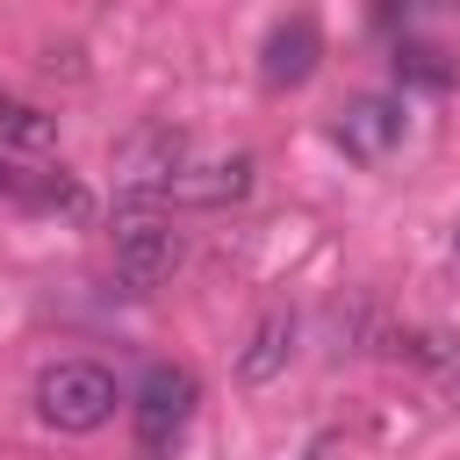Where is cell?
<instances>
[{
	"mask_svg": "<svg viewBox=\"0 0 460 460\" xmlns=\"http://www.w3.org/2000/svg\"><path fill=\"white\" fill-rule=\"evenodd\" d=\"M115 402H122V388L101 359H50L36 374V417L50 431H101L115 417Z\"/></svg>",
	"mask_w": 460,
	"mask_h": 460,
	"instance_id": "obj_1",
	"label": "cell"
},
{
	"mask_svg": "<svg viewBox=\"0 0 460 460\" xmlns=\"http://www.w3.org/2000/svg\"><path fill=\"white\" fill-rule=\"evenodd\" d=\"M194 402H201V381H194V367H172V359H158V367L137 381V402H129L137 453H144V460H165V453L180 446V431L194 424Z\"/></svg>",
	"mask_w": 460,
	"mask_h": 460,
	"instance_id": "obj_2",
	"label": "cell"
},
{
	"mask_svg": "<svg viewBox=\"0 0 460 460\" xmlns=\"http://www.w3.org/2000/svg\"><path fill=\"white\" fill-rule=\"evenodd\" d=\"M108 252L129 288H158L180 266V230H172V216H158V201H122L108 223Z\"/></svg>",
	"mask_w": 460,
	"mask_h": 460,
	"instance_id": "obj_3",
	"label": "cell"
},
{
	"mask_svg": "<svg viewBox=\"0 0 460 460\" xmlns=\"http://www.w3.org/2000/svg\"><path fill=\"white\" fill-rule=\"evenodd\" d=\"M187 165H194V158H187V129H172V122L137 129V137L115 151L122 201H172V187H180V172H187Z\"/></svg>",
	"mask_w": 460,
	"mask_h": 460,
	"instance_id": "obj_4",
	"label": "cell"
},
{
	"mask_svg": "<svg viewBox=\"0 0 460 460\" xmlns=\"http://www.w3.org/2000/svg\"><path fill=\"white\" fill-rule=\"evenodd\" d=\"M338 144H345L352 158H388V151L402 144V101H388V93L345 101V108H338Z\"/></svg>",
	"mask_w": 460,
	"mask_h": 460,
	"instance_id": "obj_5",
	"label": "cell"
},
{
	"mask_svg": "<svg viewBox=\"0 0 460 460\" xmlns=\"http://www.w3.org/2000/svg\"><path fill=\"white\" fill-rule=\"evenodd\" d=\"M252 172H259V158H252V151H230V158H194V165L180 172L172 201H187V208H230V201H244V194H252Z\"/></svg>",
	"mask_w": 460,
	"mask_h": 460,
	"instance_id": "obj_6",
	"label": "cell"
},
{
	"mask_svg": "<svg viewBox=\"0 0 460 460\" xmlns=\"http://www.w3.org/2000/svg\"><path fill=\"white\" fill-rule=\"evenodd\" d=\"M316 58H323L316 22H309V14H288V22H273V29H266L259 72H266V86H302V79L316 72Z\"/></svg>",
	"mask_w": 460,
	"mask_h": 460,
	"instance_id": "obj_7",
	"label": "cell"
},
{
	"mask_svg": "<svg viewBox=\"0 0 460 460\" xmlns=\"http://www.w3.org/2000/svg\"><path fill=\"white\" fill-rule=\"evenodd\" d=\"M288 359H295V309H288V302H273V309L252 323L244 352H237V381H244V388H266V381H280V374H288Z\"/></svg>",
	"mask_w": 460,
	"mask_h": 460,
	"instance_id": "obj_8",
	"label": "cell"
},
{
	"mask_svg": "<svg viewBox=\"0 0 460 460\" xmlns=\"http://www.w3.org/2000/svg\"><path fill=\"white\" fill-rule=\"evenodd\" d=\"M22 201L43 208V216H86V187L72 172H29L22 180Z\"/></svg>",
	"mask_w": 460,
	"mask_h": 460,
	"instance_id": "obj_9",
	"label": "cell"
},
{
	"mask_svg": "<svg viewBox=\"0 0 460 460\" xmlns=\"http://www.w3.org/2000/svg\"><path fill=\"white\" fill-rule=\"evenodd\" d=\"M395 79H402V86H424V93H446V86H453V65H446V50H431V43H402V50H395Z\"/></svg>",
	"mask_w": 460,
	"mask_h": 460,
	"instance_id": "obj_10",
	"label": "cell"
},
{
	"mask_svg": "<svg viewBox=\"0 0 460 460\" xmlns=\"http://www.w3.org/2000/svg\"><path fill=\"white\" fill-rule=\"evenodd\" d=\"M0 137H7V144H22V151H43V144L58 137V122H50L43 108H22V101H0Z\"/></svg>",
	"mask_w": 460,
	"mask_h": 460,
	"instance_id": "obj_11",
	"label": "cell"
},
{
	"mask_svg": "<svg viewBox=\"0 0 460 460\" xmlns=\"http://www.w3.org/2000/svg\"><path fill=\"white\" fill-rule=\"evenodd\" d=\"M453 410H460V374H453Z\"/></svg>",
	"mask_w": 460,
	"mask_h": 460,
	"instance_id": "obj_12",
	"label": "cell"
}]
</instances>
